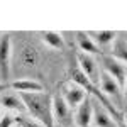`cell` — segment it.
Masks as SVG:
<instances>
[{
	"mask_svg": "<svg viewBox=\"0 0 127 127\" xmlns=\"http://www.w3.org/2000/svg\"><path fill=\"white\" fill-rule=\"evenodd\" d=\"M92 127H119L115 117L108 112L105 107H102L100 102L93 100V120Z\"/></svg>",
	"mask_w": 127,
	"mask_h": 127,
	"instance_id": "52a82bcc",
	"label": "cell"
},
{
	"mask_svg": "<svg viewBox=\"0 0 127 127\" xmlns=\"http://www.w3.org/2000/svg\"><path fill=\"white\" fill-rule=\"evenodd\" d=\"M0 108L9 112H17V114H26V105L20 93L10 87H5L0 92Z\"/></svg>",
	"mask_w": 127,
	"mask_h": 127,
	"instance_id": "7a4b0ae2",
	"label": "cell"
},
{
	"mask_svg": "<svg viewBox=\"0 0 127 127\" xmlns=\"http://www.w3.org/2000/svg\"><path fill=\"white\" fill-rule=\"evenodd\" d=\"M53 117H54V124H59L61 127H71V124L75 122L71 108L61 95L53 97Z\"/></svg>",
	"mask_w": 127,
	"mask_h": 127,
	"instance_id": "3957f363",
	"label": "cell"
},
{
	"mask_svg": "<svg viewBox=\"0 0 127 127\" xmlns=\"http://www.w3.org/2000/svg\"><path fill=\"white\" fill-rule=\"evenodd\" d=\"M100 88H102V93L110 97L112 100H115L117 103H120L122 100V88L115 80L112 78L110 75H107L105 71L100 73Z\"/></svg>",
	"mask_w": 127,
	"mask_h": 127,
	"instance_id": "30bf717a",
	"label": "cell"
},
{
	"mask_svg": "<svg viewBox=\"0 0 127 127\" xmlns=\"http://www.w3.org/2000/svg\"><path fill=\"white\" fill-rule=\"evenodd\" d=\"M126 124H127V114H126Z\"/></svg>",
	"mask_w": 127,
	"mask_h": 127,
	"instance_id": "ffe728a7",
	"label": "cell"
},
{
	"mask_svg": "<svg viewBox=\"0 0 127 127\" xmlns=\"http://www.w3.org/2000/svg\"><path fill=\"white\" fill-rule=\"evenodd\" d=\"M102 66H103V71L107 75H110L120 85V88L126 87V80H127L126 64H122L120 61H117V59L114 58V56H110V54H103L102 56Z\"/></svg>",
	"mask_w": 127,
	"mask_h": 127,
	"instance_id": "277c9868",
	"label": "cell"
},
{
	"mask_svg": "<svg viewBox=\"0 0 127 127\" xmlns=\"http://www.w3.org/2000/svg\"><path fill=\"white\" fill-rule=\"evenodd\" d=\"M76 63H78V68L83 71V75L87 76L95 87L100 85V69H98V64L95 58L92 54H87V53H78L76 54Z\"/></svg>",
	"mask_w": 127,
	"mask_h": 127,
	"instance_id": "8992f818",
	"label": "cell"
},
{
	"mask_svg": "<svg viewBox=\"0 0 127 127\" xmlns=\"http://www.w3.org/2000/svg\"><path fill=\"white\" fill-rule=\"evenodd\" d=\"M10 88H14L19 93H36V92H44L42 83L36 81L32 78H20L10 83Z\"/></svg>",
	"mask_w": 127,
	"mask_h": 127,
	"instance_id": "4fadbf2b",
	"label": "cell"
},
{
	"mask_svg": "<svg viewBox=\"0 0 127 127\" xmlns=\"http://www.w3.org/2000/svg\"><path fill=\"white\" fill-rule=\"evenodd\" d=\"M93 120V100L87 95V98L80 103L75 112V124L78 127H92Z\"/></svg>",
	"mask_w": 127,
	"mask_h": 127,
	"instance_id": "9c48e42d",
	"label": "cell"
},
{
	"mask_svg": "<svg viewBox=\"0 0 127 127\" xmlns=\"http://www.w3.org/2000/svg\"><path fill=\"white\" fill-rule=\"evenodd\" d=\"M10 61H12V41L9 34L0 36V80L7 83L10 78Z\"/></svg>",
	"mask_w": 127,
	"mask_h": 127,
	"instance_id": "5b68a950",
	"label": "cell"
},
{
	"mask_svg": "<svg viewBox=\"0 0 127 127\" xmlns=\"http://www.w3.org/2000/svg\"><path fill=\"white\" fill-rule=\"evenodd\" d=\"M24 100L26 112L32 119L41 122L44 127H54L53 117V97L48 92H36V93H20Z\"/></svg>",
	"mask_w": 127,
	"mask_h": 127,
	"instance_id": "6da1fadb",
	"label": "cell"
},
{
	"mask_svg": "<svg viewBox=\"0 0 127 127\" xmlns=\"http://www.w3.org/2000/svg\"><path fill=\"white\" fill-rule=\"evenodd\" d=\"M15 126V117H12L10 114H5L0 119V127H14Z\"/></svg>",
	"mask_w": 127,
	"mask_h": 127,
	"instance_id": "ac0fdd59",
	"label": "cell"
},
{
	"mask_svg": "<svg viewBox=\"0 0 127 127\" xmlns=\"http://www.w3.org/2000/svg\"><path fill=\"white\" fill-rule=\"evenodd\" d=\"M110 56L120 61L122 64H127V39L126 37H119L114 41L112 48H110Z\"/></svg>",
	"mask_w": 127,
	"mask_h": 127,
	"instance_id": "9a60e30c",
	"label": "cell"
},
{
	"mask_svg": "<svg viewBox=\"0 0 127 127\" xmlns=\"http://www.w3.org/2000/svg\"><path fill=\"white\" fill-rule=\"evenodd\" d=\"M37 59H39V54H37V49L31 44H22L19 48V53H17V63H20L24 68H34L37 64Z\"/></svg>",
	"mask_w": 127,
	"mask_h": 127,
	"instance_id": "8fae6325",
	"label": "cell"
},
{
	"mask_svg": "<svg viewBox=\"0 0 127 127\" xmlns=\"http://www.w3.org/2000/svg\"><path fill=\"white\" fill-rule=\"evenodd\" d=\"M14 127H19V126H14Z\"/></svg>",
	"mask_w": 127,
	"mask_h": 127,
	"instance_id": "44dd1931",
	"label": "cell"
},
{
	"mask_svg": "<svg viewBox=\"0 0 127 127\" xmlns=\"http://www.w3.org/2000/svg\"><path fill=\"white\" fill-rule=\"evenodd\" d=\"M124 90H126V97H127V80H126V87H124Z\"/></svg>",
	"mask_w": 127,
	"mask_h": 127,
	"instance_id": "d6986e66",
	"label": "cell"
},
{
	"mask_svg": "<svg viewBox=\"0 0 127 127\" xmlns=\"http://www.w3.org/2000/svg\"><path fill=\"white\" fill-rule=\"evenodd\" d=\"M41 39L53 49H63L64 48L63 34H59L56 31H44V32H41Z\"/></svg>",
	"mask_w": 127,
	"mask_h": 127,
	"instance_id": "2e32d148",
	"label": "cell"
},
{
	"mask_svg": "<svg viewBox=\"0 0 127 127\" xmlns=\"http://www.w3.org/2000/svg\"><path fill=\"white\" fill-rule=\"evenodd\" d=\"M76 44L81 53H87V54H97L100 49L97 48V44L93 42V39L90 37L88 32H83V31H78L76 34Z\"/></svg>",
	"mask_w": 127,
	"mask_h": 127,
	"instance_id": "5bb4252c",
	"label": "cell"
},
{
	"mask_svg": "<svg viewBox=\"0 0 127 127\" xmlns=\"http://www.w3.org/2000/svg\"><path fill=\"white\" fill-rule=\"evenodd\" d=\"M90 37L97 44L98 49H108L112 48L114 41L117 39V32L115 31H88Z\"/></svg>",
	"mask_w": 127,
	"mask_h": 127,
	"instance_id": "7c38bea8",
	"label": "cell"
},
{
	"mask_svg": "<svg viewBox=\"0 0 127 127\" xmlns=\"http://www.w3.org/2000/svg\"><path fill=\"white\" fill-rule=\"evenodd\" d=\"M15 126H19V127H44L41 122H37L36 119L31 117L29 114H17Z\"/></svg>",
	"mask_w": 127,
	"mask_h": 127,
	"instance_id": "e0dca14e",
	"label": "cell"
},
{
	"mask_svg": "<svg viewBox=\"0 0 127 127\" xmlns=\"http://www.w3.org/2000/svg\"><path fill=\"white\" fill-rule=\"evenodd\" d=\"M61 97L64 98V102L68 103V107L73 110V108H78L80 103L87 98V92H85L81 87L75 85V83L71 81V83H66V85H64L63 95H61Z\"/></svg>",
	"mask_w": 127,
	"mask_h": 127,
	"instance_id": "ba28073f",
	"label": "cell"
}]
</instances>
